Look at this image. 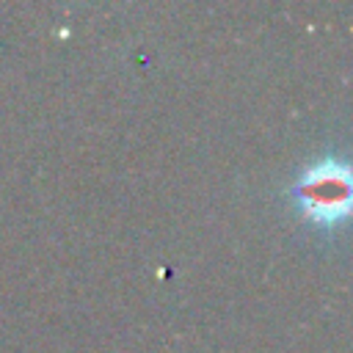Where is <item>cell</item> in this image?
Masks as SVG:
<instances>
[{
    "instance_id": "6da1fadb",
    "label": "cell",
    "mask_w": 353,
    "mask_h": 353,
    "mask_svg": "<svg viewBox=\"0 0 353 353\" xmlns=\"http://www.w3.org/2000/svg\"><path fill=\"white\" fill-rule=\"evenodd\" d=\"M295 204L303 218L317 226H334L347 218L350 210V168L345 160L323 157L312 168H306L295 188Z\"/></svg>"
}]
</instances>
